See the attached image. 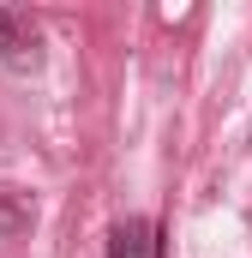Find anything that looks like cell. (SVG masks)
Wrapping results in <instances>:
<instances>
[{
	"mask_svg": "<svg viewBox=\"0 0 252 258\" xmlns=\"http://www.w3.org/2000/svg\"><path fill=\"white\" fill-rule=\"evenodd\" d=\"M156 252V240H150V222L144 216H126L120 228L108 234V258H150Z\"/></svg>",
	"mask_w": 252,
	"mask_h": 258,
	"instance_id": "1",
	"label": "cell"
},
{
	"mask_svg": "<svg viewBox=\"0 0 252 258\" xmlns=\"http://www.w3.org/2000/svg\"><path fill=\"white\" fill-rule=\"evenodd\" d=\"M0 234L12 240V234H30V204L18 192H0Z\"/></svg>",
	"mask_w": 252,
	"mask_h": 258,
	"instance_id": "2",
	"label": "cell"
},
{
	"mask_svg": "<svg viewBox=\"0 0 252 258\" xmlns=\"http://www.w3.org/2000/svg\"><path fill=\"white\" fill-rule=\"evenodd\" d=\"M18 48H24V24H18V12L0 6V54H18Z\"/></svg>",
	"mask_w": 252,
	"mask_h": 258,
	"instance_id": "3",
	"label": "cell"
}]
</instances>
